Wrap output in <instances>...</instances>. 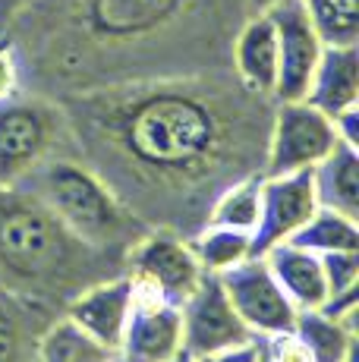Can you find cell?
Returning a JSON list of instances; mask_svg holds the SVG:
<instances>
[{
	"label": "cell",
	"mask_w": 359,
	"mask_h": 362,
	"mask_svg": "<svg viewBox=\"0 0 359 362\" xmlns=\"http://www.w3.org/2000/svg\"><path fill=\"white\" fill-rule=\"evenodd\" d=\"M319 202L312 189V170H296L284 177H261L259 224L249 233V259H261L278 243H287L315 214Z\"/></svg>",
	"instance_id": "cell-7"
},
{
	"label": "cell",
	"mask_w": 359,
	"mask_h": 362,
	"mask_svg": "<svg viewBox=\"0 0 359 362\" xmlns=\"http://www.w3.org/2000/svg\"><path fill=\"white\" fill-rule=\"evenodd\" d=\"M23 4L25 0H0V23H6V19H10Z\"/></svg>",
	"instance_id": "cell-30"
},
{
	"label": "cell",
	"mask_w": 359,
	"mask_h": 362,
	"mask_svg": "<svg viewBox=\"0 0 359 362\" xmlns=\"http://www.w3.org/2000/svg\"><path fill=\"white\" fill-rule=\"evenodd\" d=\"M322 274L328 284V296L347 293L359 287V249H341V252H324L319 255ZM324 296V299H328Z\"/></svg>",
	"instance_id": "cell-24"
},
{
	"label": "cell",
	"mask_w": 359,
	"mask_h": 362,
	"mask_svg": "<svg viewBox=\"0 0 359 362\" xmlns=\"http://www.w3.org/2000/svg\"><path fill=\"white\" fill-rule=\"evenodd\" d=\"M331 123H334V132H337V139H341V142L359 148V107L341 110L337 117H331Z\"/></svg>",
	"instance_id": "cell-28"
},
{
	"label": "cell",
	"mask_w": 359,
	"mask_h": 362,
	"mask_svg": "<svg viewBox=\"0 0 359 362\" xmlns=\"http://www.w3.org/2000/svg\"><path fill=\"white\" fill-rule=\"evenodd\" d=\"M324 45L359 41V0H300Z\"/></svg>",
	"instance_id": "cell-23"
},
{
	"label": "cell",
	"mask_w": 359,
	"mask_h": 362,
	"mask_svg": "<svg viewBox=\"0 0 359 362\" xmlns=\"http://www.w3.org/2000/svg\"><path fill=\"white\" fill-rule=\"evenodd\" d=\"M38 359L41 362H114L117 356L105 350L101 344H95L88 334H82L70 318H64V322H57L41 337Z\"/></svg>",
	"instance_id": "cell-22"
},
{
	"label": "cell",
	"mask_w": 359,
	"mask_h": 362,
	"mask_svg": "<svg viewBox=\"0 0 359 362\" xmlns=\"http://www.w3.org/2000/svg\"><path fill=\"white\" fill-rule=\"evenodd\" d=\"M123 155L158 177H196L227 148V117L218 104L183 86H158L114 101L101 114Z\"/></svg>",
	"instance_id": "cell-1"
},
{
	"label": "cell",
	"mask_w": 359,
	"mask_h": 362,
	"mask_svg": "<svg viewBox=\"0 0 359 362\" xmlns=\"http://www.w3.org/2000/svg\"><path fill=\"white\" fill-rule=\"evenodd\" d=\"M255 362H274V359L265 353V346H261V344H259V356H255Z\"/></svg>",
	"instance_id": "cell-33"
},
{
	"label": "cell",
	"mask_w": 359,
	"mask_h": 362,
	"mask_svg": "<svg viewBox=\"0 0 359 362\" xmlns=\"http://www.w3.org/2000/svg\"><path fill=\"white\" fill-rule=\"evenodd\" d=\"M189 0H86V23L101 38H136L177 16Z\"/></svg>",
	"instance_id": "cell-14"
},
{
	"label": "cell",
	"mask_w": 359,
	"mask_h": 362,
	"mask_svg": "<svg viewBox=\"0 0 359 362\" xmlns=\"http://www.w3.org/2000/svg\"><path fill=\"white\" fill-rule=\"evenodd\" d=\"M64 227L47 208H10L0 214V262L23 277H38L64 255Z\"/></svg>",
	"instance_id": "cell-9"
},
{
	"label": "cell",
	"mask_w": 359,
	"mask_h": 362,
	"mask_svg": "<svg viewBox=\"0 0 359 362\" xmlns=\"http://www.w3.org/2000/svg\"><path fill=\"white\" fill-rule=\"evenodd\" d=\"M167 362H196V356H189L186 350H180V353H174V356H170Z\"/></svg>",
	"instance_id": "cell-32"
},
{
	"label": "cell",
	"mask_w": 359,
	"mask_h": 362,
	"mask_svg": "<svg viewBox=\"0 0 359 362\" xmlns=\"http://www.w3.org/2000/svg\"><path fill=\"white\" fill-rule=\"evenodd\" d=\"M259 344L265 346V353L274 362H312L309 350L302 346V340L296 337L293 331H281V334H268V337H259Z\"/></svg>",
	"instance_id": "cell-25"
},
{
	"label": "cell",
	"mask_w": 359,
	"mask_h": 362,
	"mask_svg": "<svg viewBox=\"0 0 359 362\" xmlns=\"http://www.w3.org/2000/svg\"><path fill=\"white\" fill-rule=\"evenodd\" d=\"M312 189L319 208L343 218H359V148L341 142L312 167Z\"/></svg>",
	"instance_id": "cell-17"
},
{
	"label": "cell",
	"mask_w": 359,
	"mask_h": 362,
	"mask_svg": "<svg viewBox=\"0 0 359 362\" xmlns=\"http://www.w3.org/2000/svg\"><path fill=\"white\" fill-rule=\"evenodd\" d=\"M268 16H271L274 35H278V86H274V98L296 101L306 95L312 69L324 51V41L300 0H281V4H274L268 10Z\"/></svg>",
	"instance_id": "cell-8"
},
{
	"label": "cell",
	"mask_w": 359,
	"mask_h": 362,
	"mask_svg": "<svg viewBox=\"0 0 359 362\" xmlns=\"http://www.w3.org/2000/svg\"><path fill=\"white\" fill-rule=\"evenodd\" d=\"M259 208H261V177H243L218 196L208 224L252 233L255 224H259Z\"/></svg>",
	"instance_id": "cell-21"
},
{
	"label": "cell",
	"mask_w": 359,
	"mask_h": 362,
	"mask_svg": "<svg viewBox=\"0 0 359 362\" xmlns=\"http://www.w3.org/2000/svg\"><path fill=\"white\" fill-rule=\"evenodd\" d=\"M259 356V337L249 344H237V346H224V350H211L196 356V362H255Z\"/></svg>",
	"instance_id": "cell-27"
},
{
	"label": "cell",
	"mask_w": 359,
	"mask_h": 362,
	"mask_svg": "<svg viewBox=\"0 0 359 362\" xmlns=\"http://www.w3.org/2000/svg\"><path fill=\"white\" fill-rule=\"evenodd\" d=\"M129 268H133L129 281L145 290H155L170 305H183V299L196 290V284L205 274L189 243L170 230H158L136 243Z\"/></svg>",
	"instance_id": "cell-6"
},
{
	"label": "cell",
	"mask_w": 359,
	"mask_h": 362,
	"mask_svg": "<svg viewBox=\"0 0 359 362\" xmlns=\"http://www.w3.org/2000/svg\"><path fill=\"white\" fill-rule=\"evenodd\" d=\"M186 243H189L192 255L202 264L205 274H220V271L249 259V233L233 230V227L208 224Z\"/></svg>",
	"instance_id": "cell-20"
},
{
	"label": "cell",
	"mask_w": 359,
	"mask_h": 362,
	"mask_svg": "<svg viewBox=\"0 0 359 362\" xmlns=\"http://www.w3.org/2000/svg\"><path fill=\"white\" fill-rule=\"evenodd\" d=\"M129 309H133V284L129 277H120V281L98 284L82 296H76L66 318L82 334H88L95 344H101L117 356L129 322Z\"/></svg>",
	"instance_id": "cell-12"
},
{
	"label": "cell",
	"mask_w": 359,
	"mask_h": 362,
	"mask_svg": "<svg viewBox=\"0 0 359 362\" xmlns=\"http://www.w3.org/2000/svg\"><path fill=\"white\" fill-rule=\"evenodd\" d=\"M293 334L302 340V346L309 350L312 362H343L359 340L353 325L341 322V318L328 315L322 309L296 312Z\"/></svg>",
	"instance_id": "cell-18"
},
{
	"label": "cell",
	"mask_w": 359,
	"mask_h": 362,
	"mask_svg": "<svg viewBox=\"0 0 359 362\" xmlns=\"http://www.w3.org/2000/svg\"><path fill=\"white\" fill-rule=\"evenodd\" d=\"M54 136V117L47 107L16 101L10 95L0 101V186H16L45 158Z\"/></svg>",
	"instance_id": "cell-11"
},
{
	"label": "cell",
	"mask_w": 359,
	"mask_h": 362,
	"mask_svg": "<svg viewBox=\"0 0 359 362\" xmlns=\"http://www.w3.org/2000/svg\"><path fill=\"white\" fill-rule=\"evenodd\" d=\"M302 101L319 107L324 117L359 107V47L356 45H324Z\"/></svg>",
	"instance_id": "cell-13"
},
{
	"label": "cell",
	"mask_w": 359,
	"mask_h": 362,
	"mask_svg": "<svg viewBox=\"0 0 359 362\" xmlns=\"http://www.w3.org/2000/svg\"><path fill=\"white\" fill-rule=\"evenodd\" d=\"M287 243L306 249L312 255L341 252V249H359V227L353 218H343L328 208H315V214L300 227Z\"/></svg>",
	"instance_id": "cell-19"
},
{
	"label": "cell",
	"mask_w": 359,
	"mask_h": 362,
	"mask_svg": "<svg viewBox=\"0 0 359 362\" xmlns=\"http://www.w3.org/2000/svg\"><path fill=\"white\" fill-rule=\"evenodd\" d=\"M261 259H265V264L271 268L274 281L281 284V290L287 293V299L296 305V312L319 309L324 303L328 284H324L319 255L306 252V249L293 246V243H278V246L268 249Z\"/></svg>",
	"instance_id": "cell-16"
},
{
	"label": "cell",
	"mask_w": 359,
	"mask_h": 362,
	"mask_svg": "<svg viewBox=\"0 0 359 362\" xmlns=\"http://www.w3.org/2000/svg\"><path fill=\"white\" fill-rule=\"evenodd\" d=\"M233 66L246 92L274 98L278 86V35H274L271 16L255 13L249 23L240 29L233 45Z\"/></svg>",
	"instance_id": "cell-15"
},
{
	"label": "cell",
	"mask_w": 359,
	"mask_h": 362,
	"mask_svg": "<svg viewBox=\"0 0 359 362\" xmlns=\"http://www.w3.org/2000/svg\"><path fill=\"white\" fill-rule=\"evenodd\" d=\"M337 145L331 117H324L309 101H278L268 139L265 177H284L296 170H312Z\"/></svg>",
	"instance_id": "cell-3"
},
{
	"label": "cell",
	"mask_w": 359,
	"mask_h": 362,
	"mask_svg": "<svg viewBox=\"0 0 359 362\" xmlns=\"http://www.w3.org/2000/svg\"><path fill=\"white\" fill-rule=\"evenodd\" d=\"M180 318H183V350L189 356L255 340V334L230 305L218 274H202L196 290L180 305Z\"/></svg>",
	"instance_id": "cell-5"
},
{
	"label": "cell",
	"mask_w": 359,
	"mask_h": 362,
	"mask_svg": "<svg viewBox=\"0 0 359 362\" xmlns=\"http://www.w3.org/2000/svg\"><path fill=\"white\" fill-rule=\"evenodd\" d=\"M180 350H183L180 305L164 303L155 290L133 284V309L123 331V344L117 350L120 362H167Z\"/></svg>",
	"instance_id": "cell-10"
},
{
	"label": "cell",
	"mask_w": 359,
	"mask_h": 362,
	"mask_svg": "<svg viewBox=\"0 0 359 362\" xmlns=\"http://www.w3.org/2000/svg\"><path fill=\"white\" fill-rule=\"evenodd\" d=\"M220 287H224L230 305L243 325L255 337H268V334L293 331L296 325V305L287 299L281 284L274 281L271 268L265 259H246L233 268L220 271Z\"/></svg>",
	"instance_id": "cell-4"
},
{
	"label": "cell",
	"mask_w": 359,
	"mask_h": 362,
	"mask_svg": "<svg viewBox=\"0 0 359 362\" xmlns=\"http://www.w3.org/2000/svg\"><path fill=\"white\" fill-rule=\"evenodd\" d=\"M114 362H117V359H114Z\"/></svg>",
	"instance_id": "cell-34"
},
{
	"label": "cell",
	"mask_w": 359,
	"mask_h": 362,
	"mask_svg": "<svg viewBox=\"0 0 359 362\" xmlns=\"http://www.w3.org/2000/svg\"><path fill=\"white\" fill-rule=\"evenodd\" d=\"M19 325L13 312L0 303V362H19Z\"/></svg>",
	"instance_id": "cell-26"
},
{
	"label": "cell",
	"mask_w": 359,
	"mask_h": 362,
	"mask_svg": "<svg viewBox=\"0 0 359 362\" xmlns=\"http://www.w3.org/2000/svg\"><path fill=\"white\" fill-rule=\"evenodd\" d=\"M13 92H16V57L10 45L0 41V101H6Z\"/></svg>",
	"instance_id": "cell-29"
},
{
	"label": "cell",
	"mask_w": 359,
	"mask_h": 362,
	"mask_svg": "<svg viewBox=\"0 0 359 362\" xmlns=\"http://www.w3.org/2000/svg\"><path fill=\"white\" fill-rule=\"evenodd\" d=\"M38 199L79 243H107L126 227V214L114 192L73 161H51L38 173Z\"/></svg>",
	"instance_id": "cell-2"
},
{
	"label": "cell",
	"mask_w": 359,
	"mask_h": 362,
	"mask_svg": "<svg viewBox=\"0 0 359 362\" xmlns=\"http://www.w3.org/2000/svg\"><path fill=\"white\" fill-rule=\"evenodd\" d=\"M274 4H281V0H249V6H252L255 13H268Z\"/></svg>",
	"instance_id": "cell-31"
}]
</instances>
